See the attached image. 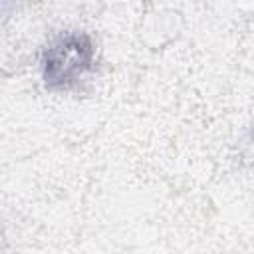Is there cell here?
I'll list each match as a JSON object with an SVG mask.
<instances>
[{"label": "cell", "instance_id": "obj_1", "mask_svg": "<svg viewBox=\"0 0 254 254\" xmlns=\"http://www.w3.org/2000/svg\"><path fill=\"white\" fill-rule=\"evenodd\" d=\"M93 60V48L83 36H67L56 42L44 58V77L48 85H69L77 81Z\"/></svg>", "mask_w": 254, "mask_h": 254}]
</instances>
